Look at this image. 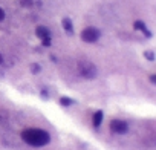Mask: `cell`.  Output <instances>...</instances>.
<instances>
[{"label":"cell","instance_id":"cell-1","mask_svg":"<svg viewBox=\"0 0 156 150\" xmlns=\"http://www.w3.org/2000/svg\"><path fill=\"white\" fill-rule=\"evenodd\" d=\"M22 139L31 147H43L51 142V135H49V132H46L43 129L31 127V129H25L22 132Z\"/></svg>","mask_w":156,"mask_h":150},{"label":"cell","instance_id":"cell-2","mask_svg":"<svg viewBox=\"0 0 156 150\" xmlns=\"http://www.w3.org/2000/svg\"><path fill=\"white\" fill-rule=\"evenodd\" d=\"M78 72L86 80H94L97 77V66L89 60H80L78 61Z\"/></svg>","mask_w":156,"mask_h":150},{"label":"cell","instance_id":"cell-3","mask_svg":"<svg viewBox=\"0 0 156 150\" xmlns=\"http://www.w3.org/2000/svg\"><path fill=\"white\" fill-rule=\"evenodd\" d=\"M100 35H101L100 34V29H97L94 26H89V28L83 29V32H81V38L86 43H95V41H98Z\"/></svg>","mask_w":156,"mask_h":150},{"label":"cell","instance_id":"cell-4","mask_svg":"<svg viewBox=\"0 0 156 150\" xmlns=\"http://www.w3.org/2000/svg\"><path fill=\"white\" fill-rule=\"evenodd\" d=\"M110 130L116 135H126L129 132V124L122 120H113L110 123Z\"/></svg>","mask_w":156,"mask_h":150},{"label":"cell","instance_id":"cell-5","mask_svg":"<svg viewBox=\"0 0 156 150\" xmlns=\"http://www.w3.org/2000/svg\"><path fill=\"white\" fill-rule=\"evenodd\" d=\"M35 35H37L38 38H41V40L51 38V31H49L46 26H38V28L35 29Z\"/></svg>","mask_w":156,"mask_h":150},{"label":"cell","instance_id":"cell-6","mask_svg":"<svg viewBox=\"0 0 156 150\" xmlns=\"http://www.w3.org/2000/svg\"><path fill=\"white\" fill-rule=\"evenodd\" d=\"M133 28H135L136 31H141V32H144V34H145V37H151V32L147 29V26H145V23H144V22H141V20H136V22L133 23Z\"/></svg>","mask_w":156,"mask_h":150},{"label":"cell","instance_id":"cell-7","mask_svg":"<svg viewBox=\"0 0 156 150\" xmlns=\"http://www.w3.org/2000/svg\"><path fill=\"white\" fill-rule=\"evenodd\" d=\"M61 25H63V29H64V32L66 34H69V35H72L73 34V25H72V20L70 19H63V22H61Z\"/></svg>","mask_w":156,"mask_h":150},{"label":"cell","instance_id":"cell-8","mask_svg":"<svg viewBox=\"0 0 156 150\" xmlns=\"http://www.w3.org/2000/svg\"><path fill=\"white\" fill-rule=\"evenodd\" d=\"M103 118H104L103 110H97V112L94 113V116H92V123H94V126H95V127H100L101 123H103Z\"/></svg>","mask_w":156,"mask_h":150},{"label":"cell","instance_id":"cell-9","mask_svg":"<svg viewBox=\"0 0 156 150\" xmlns=\"http://www.w3.org/2000/svg\"><path fill=\"white\" fill-rule=\"evenodd\" d=\"M60 104L64 106V107H67V106L73 104V100H70V98H67V97H61V98H60Z\"/></svg>","mask_w":156,"mask_h":150},{"label":"cell","instance_id":"cell-10","mask_svg":"<svg viewBox=\"0 0 156 150\" xmlns=\"http://www.w3.org/2000/svg\"><path fill=\"white\" fill-rule=\"evenodd\" d=\"M144 57H145L148 61H153V60H154V52H153V51H145V52H144Z\"/></svg>","mask_w":156,"mask_h":150},{"label":"cell","instance_id":"cell-11","mask_svg":"<svg viewBox=\"0 0 156 150\" xmlns=\"http://www.w3.org/2000/svg\"><path fill=\"white\" fill-rule=\"evenodd\" d=\"M19 2H20V5H22V6H25V8L32 6V0H19Z\"/></svg>","mask_w":156,"mask_h":150},{"label":"cell","instance_id":"cell-12","mask_svg":"<svg viewBox=\"0 0 156 150\" xmlns=\"http://www.w3.org/2000/svg\"><path fill=\"white\" fill-rule=\"evenodd\" d=\"M31 72H32V73H38V72H40V64L34 63V64L31 66Z\"/></svg>","mask_w":156,"mask_h":150},{"label":"cell","instance_id":"cell-13","mask_svg":"<svg viewBox=\"0 0 156 150\" xmlns=\"http://www.w3.org/2000/svg\"><path fill=\"white\" fill-rule=\"evenodd\" d=\"M41 41H43V46H51V38H44Z\"/></svg>","mask_w":156,"mask_h":150},{"label":"cell","instance_id":"cell-14","mask_svg":"<svg viewBox=\"0 0 156 150\" xmlns=\"http://www.w3.org/2000/svg\"><path fill=\"white\" fill-rule=\"evenodd\" d=\"M3 19H5V11H3L2 8H0V22H2Z\"/></svg>","mask_w":156,"mask_h":150},{"label":"cell","instance_id":"cell-15","mask_svg":"<svg viewBox=\"0 0 156 150\" xmlns=\"http://www.w3.org/2000/svg\"><path fill=\"white\" fill-rule=\"evenodd\" d=\"M150 81H151L153 84L156 83V75H151V77H150Z\"/></svg>","mask_w":156,"mask_h":150},{"label":"cell","instance_id":"cell-16","mask_svg":"<svg viewBox=\"0 0 156 150\" xmlns=\"http://www.w3.org/2000/svg\"><path fill=\"white\" fill-rule=\"evenodd\" d=\"M41 97H43V98H48L49 95H48V92H44V91H43V92H41Z\"/></svg>","mask_w":156,"mask_h":150},{"label":"cell","instance_id":"cell-17","mask_svg":"<svg viewBox=\"0 0 156 150\" xmlns=\"http://www.w3.org/2000/svg\"><path fill=\"white\" fill-rule=\"evenodd\" d=\"M3 63V57H2V54H0V64Z\"/></svg>","mask_w":156,"mask_h":150}]
</instances>
